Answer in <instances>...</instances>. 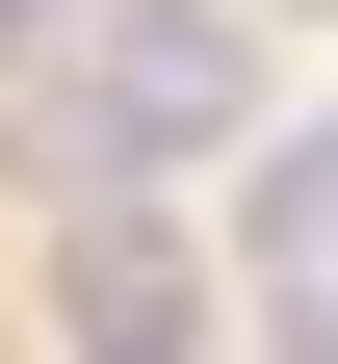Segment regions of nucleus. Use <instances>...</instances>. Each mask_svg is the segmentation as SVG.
<instances>
[{"instance_id":"obj_1","label":"nucleus","mask_w":338,"mask_h":364,"mask_svg":"<svg viewBox=\"0 0 338 364\" xmlns=\"http://www.w3.org/2000/svg\"><path fill=\"white\" fill-rule=\"evenodd\" d=\"M234 105H260V26H234V0H105L53 156L78 182H182V156H234Z\"/></svg>"},{"instance_id":"obj_2","label":"nucleus","mask_w":338,"mask_h":364,"mask_svg":"<svg viewBox=\"0 0 338 364\" xmlns=\"http://www.w3.org/2000/svg\"><path fill=\"white\" fill-rule=\"evenodd\" d=\"M260 287H338V105H312V156H260Z\"/></svg>"},{"instance_id":"obj_3","label":"nucleus","mask_w":338,"mask_h":364,"mask_svg":"<svg viewBox=\"0 0 338 364\" xmlns=\"http://www.w3.org/2000/svg\"><path fill=\"white\" fill-rule=\"evenodd\" d=\"M286 364H338V287H286Z\"/></svg>"}]
</instances>
